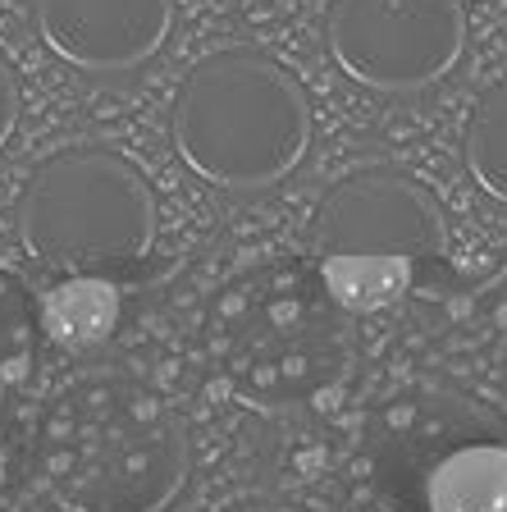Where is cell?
Here are the masks:
<instances>
[{"label": "cell", "instance_id": "1", "mask_svg": "<svg viewBox=\"0 0 507 512\" xmlns=\"http://www.w3.org/2000/svg\"><path fill=\"white\" fill-rule=\"evenodd\" d=\"M174 151L215 188H270L311 147L307 92L279 60L224 46L188 69L169 115Z\"/></svg>", "mask_w": 507, "mask_h": 512}, {"label": "cell", "instance_id": "2", "mask_svg": "<svg viewBox=\"0 0 507 512\" xmlns=\"http://www.w3.org/2000/svg\"><path fill=\"white\" fill-rule=\"evenodd\" d=\"M19 243L60 275H110L151 252L156 197L115 147H69L23 179Z\"/></svg>", "mask_w": 507, "mask_h": 512}, {"label": "cell", "instance_id": "3", "mask_svg": "<svg viewBox=\"0 0 507 512\" xmlns=\"http://www.w3.org/2000/svg\"><path fill=\"white\" fill-rule=\"evenodd\" d=\"M325 46L370 92H425L466 55L462 0H329Z\"/></svg>", "mask_w": 507, "mask_h": 512}, {"label": "cell", "instance_id": "4", "mask_svg": "<svg viewBox=\"0 0 507 512\" xmlns=\"http://www.w3.org/2000/svg\"><path fill=\"white\" fill-rule=\"evenodd\" d=\"M311 243L316 256L375 252L402 256L412 266H439L448 256V220L421 179L389 165H366L343 174L320 197Z\"/></svg>", "mask_w": 507, "mask_h": 512}, {"label": "cell", "instance_id": "5", "mask_svg": "<svg viewBox=\"0 0 507 512\" xmlns=\"http://www.w3.org/2000/svg\"><path fill=\"white\" fill-rule=\"evenodd\" d=\"M174 0H32V23L64 64L83 74H128L174 32Z\"/></svg>", "mask_w": 507, "mask_h": 512}, {"label": "cell", "instance_id": "6", "mask_svg": "<svg viewBox=\"0 0 507 512\" xmlns=\"http://www.w3.org/2000/svg\"><path fill=\"white\" fill-rule=\"evenodd\" d=\"M425 512H507V448L466 444L425 476Z\"/></svg>", "mask_w": 507, "mask_h": 512}, {"label": "cell", "instance_id": "7", "mask_svg": "<svg viewBox=\"0 0 507 512\" xmlns=\"http://www.w3.org/2000/svg\"><path fill=\"white\" fill-rule=\"evenodd\" d=\"M119 288L106 275H64L55 288H46L42 298V330L51 334L60 348H96L106 343L119 325Z\"/></svg>", "mask_w": 507, "mask_h": 512}, {"label": "cell", "instance_id": "8", "mask_svg": "<svg viewBox=\"0 0 507 512\" xmlns=\"http://www.w3.org/2000/svg\"><path fill=\"white\" fill-rule=\"evenodd\" d=\"M416 270L402 256H375V252H338L320 256V284L343 311H389L398 307L407 293L416 288Z\"/></svg>", "mask_w": 507, "mask_h": 512}, {"label": "cell", "instance_id": "9", "mask_svg": "<svg viewBox=\"0 0 507 512\" xmlns=\"http://www.w3.org/2000/svg\"><path fill=\"white\" fill-rule=\"evenodd\" d=\"M462 151L480 192H489L494 202L507 206V78L476 101L462 133Z\"/></svg>", "mask_w": 507, "mask_h": 512}, {"label": "cell", "instance_id": "10", "mask_svg": "<svg viewBox=\"0 0 507 512\" xmlns=\"http://www.w3.org/2000/svg\"><path fill=\"white\" fill-rule=\"evenodd\" d=\"M32 357V316L23 302V288L0 270V389L23 375Z\"/></svg>", "mask_w": 507, "mask_h": 512}, {"label": "cell", "instance_id": "11", "mask_svg": "<svg viewBox=\"0 0 507 512\" xmlns=\"http://www.w3.org/2000/svg\"><path fill=\"white\" fill-rule=\"evenodd\" d=\"M14 124H19V83H14V69L0 55V147L10 142Z\"/></svg>", "mask_w": 507, "mask_h": 512}, {"label": "cell", "instance_id": "12", "mask_svg": "<svg viewBox=\"0 0 507 512\" xmlns=\"http://www.w3.org/2000/svg\"><path fill=\"white\" fill-rule=\"evenodd\" d=\"M0 480H5V458H0Z\"/></svg>", "mask_w": 507, "mask_h": 512}]
</instances>
